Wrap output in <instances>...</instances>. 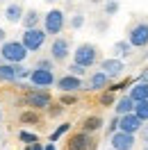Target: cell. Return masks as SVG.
I'll return each mask as SVG.
<instances>
[{"label": "cell", "mask_w": 148, "mask_h": 150, "mask_svg": "<svg viewBox=\"0 0 148 150\" xmlns=\"http://www.w3.org/2000/svg\"><path fill=\"white\" fill-rule=\"evenodd\" d=\"M28 48L23 46L21 41H5L0 43V59L2 62H9V64H23L28 59Z\"/></svg>", "instance_id": "cell-1"}, {"label": "cell", "mask_w": 148, "mask_h": 150, "mask_svg": "<svg viewBox=\"0 0 148 150\" xmlns=\"http://www.w3.org/2000/svg\"><path fill=\"white\" fill-rule=\"evenodd\" d=\"M66 25V16L62 9H50L46 11V16H41V28L46 30L48 37H57Z\"/></svg>", "instance_id": "cell-2"}, {"label": "cell", "mask_w": 148, "mask_h": 150, "mask_svg": "<svg viewBox=\"0 0 148 150\" xmlns=\"http://www.w3.org/2000/svg\"><path fill=\"white\" fill-rule=\"evenodd\" d=\"M46 30L41 28H30L23 32V37H21V43L28 48V52H37V50H41V46L46 43Z\"/></svg>", "instance_id": "cell-3"}, {"label": "cell", "mask_w": 148, "mask_h": 150, "mask_svg": "<svg viewBox=\"0 0 148 150\" xmlns=\"http://www.w3.org/2000/svg\"><path fill=\"white\" fill-rule=\"evenodd\" d=\"M30 84L34 86V89H50V86L55 84V71H50V68H41V66H34L32 71H30Z\"/></svg>", "instance_id": "cell-4"}, {"label": "cell", "mask_w": 148, "mask_h": 150, "mask_svg": "<svg viewBox=\"0 0 148 150\" xmlns=\"http://www.w3.org/2000/svg\"><path fill=\"white\" fill-rule=\"evenodd\" d=\"M73 62L75 64L84 66V68H89L98 62V48L93 46V43H80V46L75 48L73 52Z\"/></svg>", "instance_id": "cell-5"}, {"label": "cell", "mask_w": 148, "mask_h": 150, "mask_svg": "<svg viewBox=\"0 0 148 150\" xmlns=\"http://www.w3.org/2000/svg\"><path fill=\"white\" fill-rule=\"evenodd\" d=\"M68 55H71V43H68V39L55 37L53 43H50V59L57 62V64H62V62L68 59Z\"/></svg>", "instance_id": "cell-6"}, {"label": "cell", "mask_w": 148, "mask_h": 150, "mask_svg": "<svg viewBox=\"0 0 148 150\" xmlns=\"http://www.w3.org/2000/svg\"><path fill=\"white\" fill-rule=\"evenodd\" d=\"M55 86L62 93H75V91H82L84 89V82H82V77H75V75L66 73L59 80H55Z\"/></svg>", "instance_id": "cell-7"}, {"label": "cell", "mask_w": 148, "mask_h": 150, "mask_svg": "<svg viewBox=\"0 0 148 150\" xmlns=\"http://www.w3.org/2000/svg\"><path fill=\"white\" fill-rule=\"evenodd\" d=\"M128 43L132 48H146L148 46V23H137L134 28L130 30Z\"/></svg>", "instance_id": "cell-8"}, {"label": "cell", "mask_w": 148, "mask_h": 150, "mask_svg": "<svg viewBox=\"0 0 148 150\" xmlns=\"http://www.w3.org/2000/svg\"><path fill=\"white\" fill-rule=\"evenodd\" d=\"M100 71L110 80H116V77H121L123 75V71H125V64L121 62L119 57H110V59H102L100 62Z\"/></svg>", "instance_id": "cell-9"}, {"label": "cell", "mask_w": 148, "mask_h": 150, "mask_svg": "<svg viewBox=\"0 0 148 150\" xmlns=\"http://www.w3.org/2000/svg\"><path fill=\"white\" fill-rule=\"evenodd\" d=\"M110 143H112V148H116V150H132L134 143H137V139H134V134H128V132L116 130L110 137Z\"/></svg>", "instance_id": "cell-10"}, {"label": "cell", "mask_w": 148, "mask_h": 150, "mask_svg": "<svg viewBox=\"0 0 148 150\" xmlns=\"http://www.w3.org/2000/svg\"><path fill=\"white\" fill-rule=\"evenodd\" d=\"M25 103H28V107H32V109H48V107H50V93H48L46 89H39L34 93L25 96Z\"/></svg>", "instance_id": "cell-11"}, {"label": "cell", "mask_w": 148, "mask_h": 150, "mask_svg": "<svg viewBox=\"0 0 148 150\" xmlns=\"http://www.w3.org/2000/svg\"><path fill=\"white\" fill-rule=\"evenodd\" d=\"M141 125H144V121L141 118H137L134 114H123V116H119V130L121 132H128V134H137L139 130H141Z\"/></svg>", "instance_id": "cell-12"}, {"label": "cell", "mask_w": 148, "mask_h": 150, "mask_svg": "<svg viewBox=\"0 0 148 150\" xmlns=\"http://www.w3.org/2000/svg\"><path fill=\"white\" fill-rule=\"evenodd\" d=\"M107 84H110V77L102 71H96L87 82V91H102V89H107Z\"/></svg>", "instance_id": "cell-13"}, {"label": "cell", "mask_w": 148, "mask_h": 150, "mask_svg": "<svg viewBox=\"0 0 148 150\" xmlns=\"http://www.w3.org/2000/svg\"><path fill=\"white\" fill-rule=\"evenodd\" d=\"M91 148V139L87 132H78L68 139V150H89Z\"/></svg>", "instance_id": "cell-14"}, {"label": "cell", "mask_w": 148, "mask_h": 150, "mask_svg": "<svg viewBox=\"0 0 148 150\" xmlns=\"http://www.w3.org/2000/svg\"><path fill=\"white\" fill-rule=\"evenodd\" d=\"M130 98L134 100V103H141V100H148V82H134V84L130 86Z\"/></svg>", "instance_id": "cell-15"}, {"label": "cell", "mask_w": 148, "mask_h": 150, "mask_svg": "<svg viewBox=\"0 0 148 150\" xmlns=\"http://www.w3.org/2000/svg\"><path fill=\"white\" fill-rule=\"evenodd\" d=\"M0 82H18V75H16V64L0 62Z\"/></svg>", "instance_id": "cell-16"}, {"label": "cell", "mask_w": 148, "mask_h": 150, "mask_svg": "<svg viewBox=\"0 0 148 150\" xmlns=\"http://www.w3.org/2000/svg\"><path fill=\"white\" fill-rule=\"evenodd\" d=\"M23 14H25V9H23L21 2H9L7 9H5V18L9 21V23H21Z\"/></svg>", "instance_id": "cell-17"}, {"label": "cell", "mask_w": 148, "mask_h": 150, "mask_svg": "<svg viewBox=\"0 0 148 150\" xmlns=\"http://www.w3.org/2000/svg\"><path fill=\"white\" fill-rule=\"evenodd\" d=\"M132 109H134V100H132L130 96H123V98H119V100L114 103V112H116V116L130 114Z\"/></svg>", "instance_id": "cell-18"}, {"label": "cell", "mask_w": 148, "mask_h": 150, "mask_svg": "<svg viewBox=\"0 0 148 150\" xmlns=\"http://www.w3.org/2000/svg\"><path fill=\"white\" fill-rule=\"evenodd\" d=\"M21 23H23V28H25V30L39 28V25H41V14H39L37 9H30V11H25V14H23Z\"/></svg>", "instance_id": "cell-19"}, {"label": "cell", "mask_w": 148, "mask_h": 150, "mask_svg": "<svg viewBox=\"0 0 148 150\" xmlns=\"http://www.w3.org/2000/svg\"><path fill=\"white\" fill-rule=\"evenodd\" d=\"M102 127V118L100 116H89L87 121H84V125H82V132H96V130H100Z\"/></svg>", "instance_id": "cell-20"}, {"label": "cell", "mask_w": 148, "mask_h": 150, "mask_svg": "<svg viewBox=\"0 0 148 150\" xmlns=\"http://www.w3.org/2000/svg\"><path fill=\"white\" fill-rule=\"evenodd\" d=\"M132 114H134L137 118H141L144 123H148V100L134 103V109H132Z\"/></svg>", "instance_id": "cell-21"}, {"label": "cell", "mask_w": 148, "mask_h": 150, "mask_svg": "<svg viewBox=\"0 0 148 150\" xmlns=\"http://www.w3.org/2000/svg\"><path fill=\"white\" fill-rule=\"evenodd\" d=\"M130 50H132V46H130L128 41H116V43H114V52L119 57H128Z\"/></svg>", "instance_id": "cell-22"}, {"label": "cell", "mask_w": 148, "mask_h": 150, "mask_svg": "<svg viewBox=\"0 0 148 150\" xmlns=\"http://www.w3.org/2000/svg\"><path fill=\"white\" fill-rule=\"evenodd\" d=\"M18 139L23 141V143H28V146H30V143H34V141H39V137H37V134H34V132L21 130V132H18Z\"/></svg>", "instance_id": "cell-23"}, {"label": "cell", "mask_w": 148, "mask_h": 150, "mask_svg": "<svg viewBox=\"0 0 148 150\" xmlns=\"http://www.w3.org/2000/svg\"><path fill=\"white\" fill-rule=\"evenodd\" d=\"M68 73H71V75H75V77H84V75H87V68L73 62V64L68 66Z\"/></svg>", "instance_id": "cell-24"}, {"label": "cell", "mask_w": 148, "mask_h": 150, "mask_svg": "<svg viewBox=\"0 0 148 150\" xmlns=\"http://www.w3.org/2000/svg\"><path fill=\"white\" fill-rule=\"evenodd\" d=\"M68 130H71V123H62V125H59V127H57V130L53 132V137H50V139H53V141H57L59 137H62V134H66Z\"/></svg>", "instance_id": "cell-25"}, {"label": "cell", "mask_w": 148, "mask_h": 150, "mask_svg": "<svg viewBox=\"0 0 148 150\" xmlns=\"http://www.w3.org/2000/svg\"><path fill=\"white\" fill-rule=\"evenodd\" d=\"M30 71H32V68H28V66H23V64H16V75H18V82H21V80H28V77H30Z\"/></svg>", "instance_id": "cell-26"}, {"label": "cell", "mask_w": 148, "mask_h": 150, "mask_svg": "<svg viewBox=\"0 0 148 150\" xmlns=\"http://www.w3.org/2000/svg\"><path fill=\"white\" fill-rule=\"evenodd\" d=\"M37 121H39V116L32 114V112H23L21 114V123H37Z\"/></svg>", "instance_id": "cell-27"}, {"label": "cell", "mask_w": 148, "mask_h": 150, "mask_svg": "<svg viewBox=\"0 0 148 150\" xmlns=\"http://www.w3.org/2000/svg\"><path fill=\"white\" fill-rule=\"evenodd\" d=\"M84 25V16L82 14H73V18H71V28L78 30V28H82Z\"/></svg>", "instance_id": "cell-28"}, {"label": "cell", "mask_w": 148, "mask_h": 150, "mask_svg": "<svg viewBox=\"0 0 148 150\" xmlns=\"http://www.w3.org/2000/svg\"><path fill=\"white\" fill-rule=\"evenodd\" d=\"M119 11V2H105V14L107 16H114Z\"/></svg>", "instance_id": "cell-29"}, {"label": "cell", "mask_w": 148, "mask_h": 150, "mask_svg": "<svg viewBox=\"0 0 148 150\" xmlns=\"http://www.w3.org/2000/svg\"><path fill=\"white\" fill-rule=\"evenodd\" d=\"M37 66H41V68H50V71H55V62L53 59H46V57H41L37 62Z\"/></svg>", "instance_id": "cell-30"}, {"label": "cell", "mask_w": 148, "mask_h": 150, "mask_svg": "<svg viewBox=\"0 0 148 150\" xmlns=\"http://www.w3.org/2000/svg\"><path fill=\"white\" fill-rule=\"evenodd\" d=\"M116 130H119V116H114V118L110 121V125H107V134L112 137V134H114Z\"/></svg>", "instance_id": "cell-31"}, {"label": "cell", "mask_w": 148, "mask_h": 150, "mask_svg": "<svg viewBox=\"0 0 148 150\" xmlns=\"http://www.w3.org/2000/svg\"><path fill=\"white\" fill-rule=\"evenodd\" d=\"M62 112H64V105H50V109H48L50 116H59Z\"/></svg>", "instance_id": "cell-32"}, {"label": "cell", "mask_w": 148, "mask_h": 150, "mask_svg": "<svg viewBox=\"0 0 148 150\" xmlns=\"http://www.w3.org/2000/svg\"><path fill=\"white\" fill-rule=\"evenodd\" d=\"M100 105H114V96H112V91L102 93V98H100Z\"/></svg>", "instance_id": "cell-33"}, {"label": "cell", "mask_w": 148, "mask_h": 150, "mask_svg": "<svg viewBox=\"0 0 148 150\" xmlns=\"http://www.w3.org/2000/svg\"><path fill=\"white\" fill-rule=\"evenodd\" d=\"M73 103H75V96H71V93L62 96V105H73Z\"/></svg>", "instance_id": "cell-34"}, {"label": "cell", "mask_w": 148, "mask_h": 150, "mask_svg": "<svg viewBox=\"0 0 148 150\" xmlns=\"http://www.w3.org/2000/svg\"><path fill=\"white\" fill-rule=\"evenodd\" d=\"M139 132H141V139H144V143L148 146V123H146V125H141V130H139Z\"/></svg>", "instance_id": "cell-35"}, {"label": "cell", "mask_w": 148, "mask_h": 150, "mask_svg": "<svg viewBox=\"0 0 148 150\" xmlns=\"http://www.w3.org/2000/svg\"><path fill=\"white\" fill-rule=\"evenodd\" d=\"M28 148H30V150H43V146H41L39 141H34V143H30Z\"/></svg>", "instance_id": "cell-36"}, {"label": "cell", "mask_w": 148, "mask_h": 150, "mask_svg": "<svg viewBox=\"0 0 148 150\" xmlns=\"http://www.w3.org/2000/svg\"><path fill=\"white\" fill-rule=\"evenodd\" d=\"M5 41H7V32L0 28V43H5Z\"/></svg>", "instance_id": "cell-37"}, {"label": "cell", "mask_w": 148, "mask_h": 150, "mask_svg": "<svg viewBox=\"0 0 148 150\" xmlns=\"http://www.w3.org/2000/svg\"><path fill=\"white\" fill-rule=\"evenodd\" d=\"M139 80H141V82H148V68L144 71V73H141V77H139Z\"/></svg>", "instance_id": "cell-38"}, {"label": "cell", "mask_w": 148, "mask_h": 150, "mask_svg": "<svg viewBox=\"0 0 148 150\" xmlns=\"http://www.w3.org/2000/svg\"><path fill=\"white\" fill-rule=\"evenodd\" d=\"M43 150H55V146H53V143H48V146H43Z\"/></svg>", "instance_id": "cell-39"}, {"label": "cell", "mask_w": 148, "mask_h": 150, "mask_svg": "<svg viewBox=\"0 0 148 150\" xmlns=\"http://www.w3.org/2000/svg\"><path fill=\"white\" fill-rule=\"evenodd\" d=\"M105 2H119V0H105Z\"/></svg>", "instance_id": "cell-40"}, {"label": "cell", "mask_w": 148, "mask_h": 150, "mask_svg": "<svg viewBox=\"0 0 148 150\" xmlns=\"http://www.w3.org/2000/svg\"><path fill=\"white\" fill-rule=\"evenodd\" d=\"M0 2H9V0H0Z\"/></svg>", "instance_id": "cell-41"}, {"label": "cell", "mask_w": 148, "mask_h": 150, "mask_svg": "<svg viewBox=\"0 0 148 150\" xmlns=\"http://www.w3.org/2000/svg\"><path fill=\"white\" fill-rule=\"evenodd\" d=\"M0 118H2V109H0Z\"/></svg>", "instance_id": "cell-42"}, {"label": "cell", "mask_w": 148, "mask_h": 150, "mask_svg": "<svg viewBox=\"0 0 148 150\" xmlns=\"http://www.w3.org/2000/svg\"><path fill=\"white\" fill-rule=\"evenodd\" d=\"M48 2H55V0H48Z\"/></svg>", "instance_id": "cell-43"}, {"label": "cell", "mask_w": 148, "mask_h": 150, "mask_svg": "<svg viewBox=\"0 0 148 150\" xmlns=\"http://www.w3.org/2000/svg\"><path fill=\"white\" fill-rule=\"evenodd\" d=\"M23 150H30V148H23Z\"/></svg>", "instance_id": "cell-44"}, {"label": "cell", "mask_w": 148, "mask_h": 150, "mask_svg": "<svg viewBox=\"0 0 148 150\" xmlns=\"http://www.w3.org/2000/svg\"><path fill=\"white\" fill-rule=\"evenodd\" d=\"M144 150H148V146H146V148H144Z\"/></svg>", "instance_id": "cell-45"}, {"label": "cell", "mask_w": 148, "mask_h": 150, "mask_svg": "<svg viewBox=\"0 0 148 150\" xmlns=\"http://www.w3.org/2000/svg\"><path fill=\"white\" fill-rule=\"evenodd\" d=\"M110 150H116V148H110Z\"/></svg>", "instance_id": "cell-46"}]
</instances>
